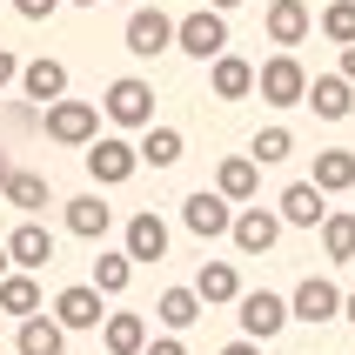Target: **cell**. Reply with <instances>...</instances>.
Wrapping results in <instances>:
<instances>
[{"instance_id": "26", "label": "cell", "mask_w": 355, "mask_h": 355, "mask_svg": "<svg viewBox=\"0 0 355 355\" xmlns=\"http://www.w3.org/2000/svg\"><path fill=\"white\" fill-rule=\"evenodd\" d=\"M329 261H355V208H329V221L315 228Z\"/></svg>"}, {"instance_id": "31", "label": "cell", "mask_w": 355, "mask_h": 355, "mask_svg": "<svg viewBox=\"0 0 355 355\" xmlns=\"http://www.w3.org/2000/svg\"><path fill=\"white\" fill-rule=\"evenodd\" d=\"M248 155H255V168H275V161H288L295 155V135H288V128H255V141H248Z\"/></svg>"}, {"instance_id": "5", "label": "cell", "mask_w": 355, "mask_h": 355, "mask_svg": "<svg viewBox=\"0 0 355 355\" xmlns=\"http://www.w3.org/2000/svg\"><path fill=\"white\" fill-rule=\"evenodd\" d=\"M235 309H241L235 322H241V336H248V342H275L282 329L295 322V315H288V295H268V288H241Z\"/></svg>"}, {"instance_id": "38", "label": "cell", "mask_w": 355, "mask_h": 355, "mask_svg": "<svg viewBox=\"0 0 355 355\" xmlns=\"http://www.w3.org/2000/svg\"><path fill=\"white\" fill-rule=\"evenodd\" d=\"M342 80L355 87V47H342Z\"/></svg>"}, {"instance_id": "34", "label": "cell", "mask_w": 355, "mask_h": 355, "mask_svg": "<svg viewBox=\"0 0 355 355\" xmlns=\"http://www.w3.org/2000/svg\"><path fill=\"white\" fill-rule=\"evenodd\" d=\"M20 67H27V60H20L14 47H0V87H14V80H20Z\"/></svg>"}, {"instance_id": "10", "label": "cell", "mask_w": 355, "mask_h": 355, "mask_svg": "<svg viewBox=\"0 0 355 355\" xmlns=\"http://www.w3.org/2000/svg\"><path fill=\"white\" fill-rule=\"evenodd\" d=\"M54 322L67 336H74V329H101V322H107V295H101L94 282H74V288L54 295Z\"/></svg>"}, {"instance_id": "14", "label": "cell", "mask_w": 355, "mask_h": 355, "mask_svg": "<svg viewBox=\"0 0 355 355\" xmlns=\"http://www.w3.org/2000/svg\"><path fill=\"white\" fill-rule=\"evenodd\" d=\"M121 248H128V261H168V221H161L155 208L128 215V235H121Z\"/></svg>"}, {"instance_id": "9", "label": "cell", "mask_w": 355, "mask_h": 355, "mask_svg": "<svg viewBox=\"0 0 355 355\" xmlns=\"http://www.w3.org/2000/svg\"><path fill=\"white\" fill-rule=\"evenodd\" d=\"M181 221H188V235L215 241V235H228V228H235V201L215 195V188H195V195L181 201Z\"/></svg>"}, {"instance_id": "21", "label": "cell", "mask_w": 355, "mask_h": 355, "mask_svg": "<svg viewBox=\"0 0 355 355\" xmlns=\"http://www.w3.org/2000/svg\"><path fill=\"white\" fill-rule=\"evenodd\" d=\"M107 228H114V208H107L101 195H74V201H67V235H80V241H101Z\"/></svg>"}, {"instance_id": "42", "label": "cell", "mask_w": 355, "mask_h": 355, "mask_svg": "<svg viewBox=\"0 0 355 355\" xmlns=\"http://www.w3.org/2000/svg\"><path fill=\"white\" fill-rule=\"evenodd\" d=\"M67 7H94V0H67Z\"/></svg>"}, {"instance_id": "41", "label": "cell", "mask_w": 355, "mask_h": 355, "mask_svg": "<svg viewBox=\"0 0 355 355\" xmlns=\"http://www.w3.org/2000/svg\"><path fill=\"white\" fill-rule=\"evenodd\" d=\"M342 315H349V322H355V295H349V302H342Z\"/></svg>"}, {"instance_id": "25", "label": "cell", "mask_w": 355, "mask_h": 355, "mask_svg": "<svg viewBox=\"0 0 355 355\" xmlns=\"http://www.w3.org/2000/svg\"><path fill=\"white\" fill-rule=\"evenodd\" d=\"M14 349L20 355H60V349H67V329H60L54 315H27L20 336H14Z\"/></svg>"}, {"instance_id": "23", "label": "cell", "mask_w": 355, "mask_h": 355, "mask_svg": "<svg viewBox=\"0 0 355 355\" xmlns=\"http://www.w3.org/2000/svg\"><path fill=\"white\" fill-rule=\"evenodd\" d=\"M309 181H315L322 195H349V188H355V148H322Z\"/></svg>"}, {"instance_id": "36", "label": "cell", "mask_w": 355, "mask_h": 355, "mask_svg": "<svg viewBox=\"0 0 355 355\" xmlns=\"http://www.w3.org/2000/svg\"><path fill=\"white\" fill-rule=\"evenodd\" d=\"M221 355H261V342H248V336H241V342H228Z\"/></svg>"}, {"instance_id": "35", "label": "cell", "mask_w": 355, "mask_h": 355, "mask_svg": "<svg viewBox=\"0 0 355 355\" xmlns=\"http://www.w3.org/2000/svg\"><path fill=\"white\" fill-rule=\"evenodd\" d=\"M148 355H188V342H181V336H155V342H148Z\"/></svg>"}, {"instance_id": "29", "label": "cell", "mask_w": 355, "mask_h": 355, "mask_svg": "<svg viewBox=\"0 0 355 355\" xmlns=\"http://www.w3.org/2000/svg\"><path fill=\"white\" fill-rule=\"evenodd\" d=\"M135 148H141V168H175V161H181V128H161V121H155Z\"/></svg>"}, {"instance_id": "11", "label": "cell", "mask_w": 355, "mask_h": 355, "mask_svg": "<svg viewBox=\"0 0 355 355\" xmlns=\"http://www.w3.org/2000/svg\"><path fill=\"white\" fill-rule=\"evenodd\" d=\"M275 215H282V228H322L329 221V195H322L315 181H288L275 195Z\"/></svg>"}, {"instance_id": "17", "label": "cell", "mask_w": 355, "mask_h": 355, "mask_svg": "<svg viewBox=\"0 0 355 355\" xmlns=\"http://www.w3.org/2000/svg\"><path fill=\"white\" fill-rule=\"evenodd\" d=\"M208 94L215 101H248L255 94V60H241V54L208 60Z\"/></svg>"}, {"instance_id": "28", "label": "cell", "mask_w": 355, "mask_h": 355, "mask_svg": "<svg viewBox=\"0 0 355 355\" xmlns=\"http://www.w3.org/2000/svg\"><path fill=\"white\" fill-rule=\"evenodd\" d=\"M47 195H54V188H47V175H34V168H14V181H7V208H20V215L34 221L40 208H47Z\"/></svg>"}, {"instance_id": "32", "label": "cell", "mask_w": 355, "mask_h": 355, "mask_svg": "<svg viewBox=\"0 0 355 355\" xmlns=\"http://www.w3.org/2000/svg\"><path fill=\"white\" fill-rule=\"evenodd\" d=\"M322 34L336 40V47H355V0H329L322 7Z\"/></svg>"}, {"instance_id": "1", "label": "cell", "mask_w": 355, "mask_h": 355, "mask_svg": "<svg viewBox=\"0 0 355 355\" xmlns=\"http://www.w3.org/2000/svg\"><path fill=\"white\" fill-rule=\"evenodd\" d=\"M101 114L114 121V128H135V135H148V128H155V87H148L141 74L107 80V94H101Z\"/></svg>"}, {"instance_id": "20", "label": "cell", "mask_w": 355, "mask_h": 355, "mask_svg": "<svg viewBox=\"0 0 355 355\" xmlns=\"http://www.w3.org/2000/svg\"><path fill=\"white\" fill-rule=\"evenodd\" d=\"M7 255H14V268H27V275H34V268H47V261H54V235H47L40 221H20L14 235H7Z\"/></svg>"}, {"instance_id": "27", "label": "cell", "mask_w": 355, "mask_h": 355, "mask_svg": "<svg viewBox=\"0 0 355 355\" xmlns=\"http://www.w3.org/2000/svg\"><path fill=\"white\" fill-rule=\"evenodd\" d=\"M0 315H20V322L40 315V282L27 275V268H14V275L0 282Z\"/></svg>"}, {"instance_id": "24", "label": "cell", "mask_w": 355, "mask_h": 355, "mask_svg": "<svg viewBox=\"0 0 355 355\" xmlns=\"http://www.w3.org/2000/svg\"><path fill=\"white\" fill-rule=\"evenodd\" d=\"M195 295L208 302V309H221V302H241V275H235V261H201Z\"/></svg>"}, {"instance_id": "30", "label": "cell", "mask_w": 355, "mask_h": 355, "mask_svg": "<svg viewBox=\"0 0 355 355\" xmlns=\"http://www.w3.org/2000/svg\"><path fill=\"white\" fill-rule=\"evenodd\" d=\"M101 288V295H128V282H135V261H128V248H114V255L94 261V275H87Z\"/></svg>"}, {"instance_id": "19", "label": "cell", "mask_w": 355, "mask_h": 355, "mask_svg": "<svg viewBox=\"0 0 355 355\" xmlns=\"http://www.w3.org/2000/svg\"><path fill=\"white\" fill-rule=\"evenodd\" d=\"M302 107H315V121H349V114H355V87H349L342 74H315Z\"/></svg>"}, {"instance_id": "33", "label": "cell", "mask_w": 355, "mask_h": 355, "mask_svg": "<svg viewBox=\"0 0 355 355\" xmlns=\"http://www.w3.org/2000/svg\"><path fill=\"white\" fill-rule=\"evenodd\" d=\"M60 7H67V0H14V14H20V20H54Z\"/></svg>"}, {"instance_id": "16", "label": "cell", "mask_w": 355, "mask_h": 355, "mask_svg": "<svg viewBox=\"0 0 355 355\" xmlns=\"http://www.w3.org/2000/svg\"><path fill=\"white\" fill-rule=\"evenodd\" d=\"M20 101H40V114H47V107H54V101H67V67H60V60H27V67H20Z\"/></svg>"}, {"instance_id": "37", "label": "cell", "mask_w": 355, "mask_h": 355, "mask_svg": "<svg viewBox=\"0 0 355 355\" xmlns=\"http://www.w3.org/2000/svg\"><path fill=\"white\" fill-rule=\"evenodd\" d=\"M7 181H14V155L0 148V195H7Z\"/></svg>"}, {"instance_id": "3", "label": "cell", "mask_w": 355, "mask_h": 355, "mask_svg": "<svg viewBox=\"0 0 355 355\" xmlns=\"http://www.w3.org/2000/svg\"><path fill=\"white\" fill-rule=\"evenodd\" d=\"M175 47L188 60H221L228 54V14H215V7H195V14L175 20Z\"/></svg>"}, {"instance_id": "12", "label": "cell", "mask_w": 355, "mask_h": 355, "mask_svg": "<svg viewBox=\"0 0 355 355\" xmlns=\"http://www.w3.org/2000/svg\"><path fill=\"white\" fill-rule=\"evenodd\" d=\"M261 27H268V40H275L282 54H295L302 40H309V27H315V14H309V0H268Z\"/></svg>"}, {"instance_id": "18", "label": "cell", "mask_w": 355, "mask_h": 355, "mask_svg": "<svg viewBox=\"0 0 355 355\" xmlns=\"http://www.w3.org/2000/svg\"><path fill=\"white\" fill-rule=\"evenodd\" d=\"M201 315H208V302H201L195 288H161V295H155V322L168 329V336H188Z\"/></svg>"}, {"instance_id": "22", "label": "cell", "mask_w": 355, "mask_h": 355, "mask_svg": "<svg viewBox=\"0 0 355 355\" xmlns=\"http://www.w3.org/2000/svg\"><path fill=\"white\" fill-rule=\"evenodd\" d=\"M255 188H261L255 155H228V161L215 168V195H228V201H255Z\"/></svg>"}, {"instance_id": "2", "label": "cell", "mask_w": 355, "mask_h": 355, "mask_svg": "<svg viewBox=\"0 0 355 355\" xmlns=\"http://www.w3.org/2000/svg\"><path fill=\"white\" fill-rule=\"evenodd\" d=\"M255 94L268 101V107H302V101H309V67H302L295 54H268L255 67Z\"/></svg>"}, {"instance_id": "4", "label": "cell", "mask_w": 355, "mask_h": 355, "mask_svg": "<svg viewBox=\"0 0 355 355\" xmlns=\"http://www.w3.org/2000/svg\"><path fill=\"white\" fill-rule=\"evenodd\" d=\"M40 135L60 141V148H94V135H101V107H94V101H54V107L40 114Z\"/></svg>"}, {"instance_id": "13", "label": "cell", "mask_w": 355, "mask_h": 355, "mask_svg": "<svg viewBox=\"0 0 355 355\" xmlns=\"http://www.w3.org/2000/svg\"><path fill=\"white\" fill-rule=\"evenodd\" d=\"M228 241H235L241 255H268V248L282 241V215H275V208H235Z\"/></svg>"}, {"instance_id": "15", "label": "cell", "mask_w": 355, "mask_h": 355, "mask_svg": "<svg viewBox=\"0 0 355 355\" xmlns=\"http://www.w3.org/2000/svg\"><path fill=\"white\" fill-rule=\"evenodd\" d=\"M148 315H135V309H107V322H101V349L107 355H148Z\"/></svg>"}, {"instance_id": "8", "label": "cell", "mask_w": 355, "mask_h": 355, "mask_svg": "<svg viewBox=\"0 0 355 355\" xmlns=\"http://www.w3.org/2000/svg\"><path fill=\"white\" fill-rule=\"evenodd\" d=\"M342 302H349V295H342L329 275H302V282H295V295H288V315L309 322V329H322V322H336V315H342Z\"/></svg>"}, {"instance_id": "7", "label": "cell", "mask_w": 355, "mask_h": 355, "mask_svg": "<svg viewBox=\"0 0 355 355\" xmlns=\"http://www.w3.org/2000/svg\"><path fill=\"white\" fill-rule=\"evenodd\" d=\"M121 40H128V54H135V60L168 54V47H175V14H161V7H135L128 27H121Z\"/></svg>"}, {"instance_id": "6", "label": "cell", "mask_w": 355, "mask_h": 355, "mask_svg": "<svg viewBox=\"0 0 355 355\" xmlns=\"http://www.w3.org/2000/svg\"><path fill=\"white\" fill-rule=\"evenodd\" d=\"M141 168V148L121 135H94V148H87V175H94V188H121V181H135Z\"/></svg>"}, {"instance_id": "39", "label": "cell", "mask_w": 355, "mask_h": 355, "mask_svg": "<svg viewBox=\"0 0 355 355\" xmlns=\"http://www.w3.org/2000/svg\"><path fill=\"white\" fill-rule=\"evenodd\" d=\"M14 275V255H7V241H0V282Z\"/></svg>"}, {"instance_id": "40", "label": "cell", "mask_w": 355, "mask_h": 355, "mask_svg": "<svg viewBox=\"0 0 355 355\" xmlns=\"http://www.w3.org/2000/svg\"><path fill=\"white\" fill-rule=\"evenodd\" d=\"M208 7H215V14H235V7H241V0H208Z\"/></svg>"}]
</instances>
